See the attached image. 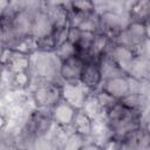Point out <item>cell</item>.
Wrapping results in <instances>:
<instances>
[{
	"label": "cell",
	"mask_w": 150,
	"mask_h": 150,
	"mask_svg": "<svg viewBox=\"0 0 150 150\" xmlns=\"http://www.w3.org/2000/svg\"><path fill=\"white\" fill-rule=\"evenodd\" d=\"M62 84L57 81H41L32 91V98L36 108L50 109L61 100Z\"/></svg>",
	"instance_id": "3957f363"
},
{
	"label": "cell",
	"mask_w": 150,
	"mask_h": 150,
	"mask_svg": "<svg viewBox=\"0 0 150 150\" xmlns=\"http://www.w3.org/2000/svg\"><path fill=\"white\" fill-rule=\"evenodd\" d=\"M0 74H1V66H0Z\"/></svg>",
	"instance_id": "603a6c76"
},
{
	"label": "cell",
	"mask_w": 150,
	"mask_h": 150,
	"mask_svg": "<svg viewBox=\"0 0 150 150\" xmlns=\"http://www.w3.org/2000/svg\"><path fill=\"white\" fill-rule=\"evenodd\" d=\"M77 110L79 109L61 98L49 109L52 122L61 128H70Z\"/></svg>",
	"instance_id": "8fae6325"
},
{
	"label": "cell",
	"mask_w": 150,
	"mask_h": 150,
	"mask_svg": "<svg viewBox=\"0 0 150 150\" xmlns=\"http://www.w3.org/2000/svg\"><path fill=\"white\" fill-rule=\"evenodd\" d=\"M103 80L101 66L97 60H87L82 69L80 82L90 91L96 90Z\"/></svg>",
	"instance_id": "7c38bea8"
},
{
	"label": "cell",
	"mask_w": 150,
	"mask_h": 150,
	"mask_svg": "<svg viewBox=\"0 0 150 150\" xmlns=\"http://www.w3.org/2000/svg\"><path fill=\"white\" fill-rule=\"evenodd\" d=\"M107 54L112 60V62L116 64V67L120 69V71L125 75L128 74L134 60L138 55L136 49L128 47L125 45L115 43V42H112V45Z\"/></svg>",
	"instance_id": "52a82bcc"
},
{
	"label": "cell",
	"mask_w": 150,
	"mask_h": 150,
	"mask_svg": "<svg viewBox=\"0 0 150 150\" xmlns=\"http://www.w3.org/2000/svg\"><path fill=\"white\" fill-rule=\"evenodd\" d=\"M53 52L55 53V55L59 57L60 61H62V60H64V59H67V57H69L71 55L79 54L76 46L74 43H71L70 41H68V40H64L60 45H57L56 48Z\"/></svg>",
	"instance_id": "d6986e66"
},
{
	"label": "cell",
	"mask_w": 150,
	"mask_h": 150,
	"mask_svg": "<svg viewBox=\"0 0 150 150\" xmlns=\"http://www.w3.org/2000/svg\"><path fill=\"white\" fill-rule=\"evenodd\" d=\"M6 120H5V117L4 116H0V129L2 128V125H6Z\"/></svg>",
	"instance_id": "7402d4cb"
},
{
	"label": "cell",
	"mask_w": 150,
	"mask_h": 150,
	"mask_svg": "<svg viewBox=\"0 0 150 150\" xmlns=\"http://www.w3.org/2000/svg\"><path fill=\"white\" fill-rule=\"evenodd\" d=\"M70 128L73 129L74 134H76L77 136L82 138L89 137L94 130V120L83 109H79L76 111V115L74 117Z\"/></svg>",
	"instance_id": "9a60e30c"
},
{
	"label": "cell",
	"mask_w": 150,
	"mask_h": 150,
	"mask_svg": "<svg viewBox=\"0 0 150 150\" xmlns=\"http://www.w3.org/2000/svg\"><path fill=\"white\" fill-rule=\"evenodd\" d=\"M52 123L53 122H52V118H50L49 109L38 108V110L32 112V115L29 116V118L27 121L26 132L29 136L40 137L49 130Z\"/></svg>",
	"instance_id": "ba28073f"
},
{
	"label": "cell",
	"mask_w": 150,
	"mask_h": 150,
	"mask_svg": "<svg viewBox=\"0 0 150 150\" xmlns=\"http://www.w3.org/2000/svg\"><path fill=\"white\" fill-rule=\"evenodd\" d=\"M69 11L73 14L80 16L93 15L96 12V5L94 0H71Z\"/></svg>",
	"instance_id": "e0dca14e"
},
{
	"label": "cell",
	"mask_w": 150,
	"mask_h": 150,
	"mask_svg": "<svg viewBox=\"0 0 150 150\" xmlns=\"http://www.w3.org/2000/svg\"><path fill=\"white\" fill-rule=\"evenodd\" d=\"M71 0H42L43 9H54V8H69Z\"/></svg>",
	"instance_id": "ffe728a7"
},
{
	"label": "cell",
	"mask_w": 150,
	"mask_h": 150,
	"mask_svg": "<svg viewBox=\"0 0 150 150\" xmlns=\"http://www.w3.org/2000/svg\"><path fill=\"white\" fill-rule=\"evenodd\" d=\"M84 63H86V60L83 59V56H81L79 54L71 55L61 61L59 76L64 82L79 81L82 69L84 67Z\"/></svg>",
	"instance_id": "30bf717a"
},
{
	"label": "cell",
	"mask_w": 150,
	"mask_h": 150,
	"mask_svg": "<svg viewBox=\"0 0 150 150\" xmlns=\"http://www.w3.org/2000/svg\"><path fill=\"white\" fill-rule=\"evenodd\" d=\"M150 15V0H136L129 9V21L148 23Z\"/></svg>",
	"instance_id": "2e32d148"
},
{
	"label": "cell",
	"mask_w": 150,
	"mask_h": 150,
	"mask_svg": "<svg viewBox=\"0 0 150 150\" xmlns=\"http://www.w3.org/2000/svg\"><path fill=\"white\" fill-rule=\"evenodd\" d=\"M148 23L128 21L124 28L112 39V42L125 45L137 50L138 47L143 46L148 40Z\"/></svg>",
	"instance_id": "5b68a950"
},
{
	"label": "cell",
	"mask_w": 150,
	"mask_h": 150,
	"mask_svg": "<svg viewBox=\"0 0 150 150\" xmlns=\"http://www.w3.org/2000/svg\"><path fill=\"white\" fill-rule=\"evenodd\" d=\"M100 90L114 101L125 100L131 95V79L123 73L103 77Z\"/></svg>",
	"instance_id": "277c9868"
},
{
	"label": "cell",
	"mask_w": 150,
	"mask_h": 150,
	"mask_svg": "<svg viewBox=\"0 0 150 150\" xmlns=\"http://www.w3.org/2000/svg\"><path fill=\"white\" fill-rule=\"evenodd\" d=\"M32 75L30 70H23V71H16L11 73V83L13 87L18 89H25L30 84Z\"/></svg>",
	"instance_id": "ac0fdd59"
},
{
	"label": "cell",
	"mask_w": 150,
	"mask_h": 150,
	"mask_svg": "<svg viewBox=\"0 0 150 150\" xmlns=\"http://www.w3.org/2000/svg\"><path fill=\"white\" fill-rule=\"evenodd\" d=\"M30 55L11 47H2L0 52V66L9 73L30 70Z\"/></svg>",
	"instance_id": "8992f818"
},
{
	"label": "cell",
	"mask_w": 150,
	"mask_h": 150,
	"mask_svg": "<svg viewBox=\"0 0 150 150\" xmlns=\"http://www.w3.org/2000/svg\"><path fill=\"white\" fill-rule=\"evenodd\" d=\"M30 68H33L34 74L41 81H56L61 61L54 52L36 50L30 55Z\"/></svg>",
	"instance_id": "7a4b0ae2"
},
{
	"label": "cell",
	"mask_w": 150,
	"mask_h": 150,
	"mask_svg": "<svg viewBox=\"0 0 150 150\" xmlns=\"http://www.w3.org/2000/svg\"><path fill=\"white\" fill-rule=\"evenodd\" d=\"M122 16L115 12H104L98 16V32L114 39L125 26Z\"/></svg>",
	"instance_id": "4fadbf2b"
},
{
	"label": "cell",
	"mask_w": 150,
	"mask_h": 150,
	"mask_svg": "<svg viewBox=\"0 0 150 150\" xmlns=\"http://www.w3.org/2000/svg\"><path fill=\"white\" fill-rule=\"evenodd\" d=\"M54 27L53 23L49 19L48 13L45 9L35 12L33 16V22H32V28H30V38L38 40L43 36L49 35L53 32Z\"/></svg>",
	"instance_id": "5bb4252c"
},
{
	"label": "cell",
	"mask_w": 150,
	"mask_h": 150,
	"mask_svg": "<svg viewBox=\"0 0 150 150\" xmlns=\"http://www.w3.org/2000/svg\"><path fill=\"white\" fill-rule=\"evenodd\" d=\"M91 91L88 90L80 81L64 82L62 84V96L61 98L67 103L71 104L76 109H82L88 95Z\"/></svg>",
	"instance_id": "9c48e42d"
},
{
	"label": "cell",
	"mask_w": 150,
	"mask_h": 150,
	"mask_svg": "<svg viewBox=\"0 0 150 150\" xmlns=\"http://www.w3.org/2000/svg\"><path fill=\"white\" fill-rule=\"evenodd\" d=\"M12 1L13 0H0V13L6 12L12 5Z\"/></svg>",
	"instance_id": "44dd1931"
},
{
	"label": "cell",
	"mask_w": 150,
	"mask_h": 150,
	"mask_svg": "<svg viewBox=\"0 0 150 150\" xmlns=\"http://www.w3.org/2000/svg\"><path fill=\"white\" fill-rule=\"evenodd\" d=\"M104 111L115 142H125L142 129L139 110L125 100L112 101Z\"/></svg>",
	"instance_id": "6da1fadb"
}]
</instances>
